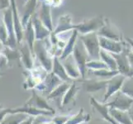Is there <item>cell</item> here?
Masks as SVG:
<instances>
[{
	"label": "cell",
	"mask_w": 133,
	"mask_h": 124,
	"mask_svg": "<svg viewBox=\"0 0 133 124\" xmlns=\"http://www.w3.org/2000/svg\"><path fill=\"white\" fill-rule=\"evenodd\" d=\"M127 58H128V61H129L130 66H131V69L133 70V52H128Z\"/></svg>",
	"instance_id": "obj_36"
},
{
	"label": "cell",
	"mask_w": 133,
	"mask_h": 124,
	"mask_svg": "<svg viewBox=\"0 0 133 124\" xmlns=\"http://www.w3.org/2000/svg\"><path fill=\"white\" fill-rule=\"evenodd\" d=\"M52 120H49L46 118V116L42 115V116H38L35 117L33 124H50V122Z\"/></svg>",
	"instance_id": "obj_31"
},
{
	"label": "cell",
	"mask_w": 133,
	"mask_h": 124,
	"mask_svg": "<svg viewBox=\"0 0 133 124\" xmlns=\"http://www.w3.org/2000/svg\"><path fill=\"white\" fill-rule=\"evenodd\" d=\"M80 40L84 43V47L87 50L89 56L94 59L95 61H98L100 59V45L99 40L95 33L92 32L85 34L80 36Z\"/></svg>",
	"instance_id": "obj_1"
},
{
	"label": "cell",
	"mask_w": 133,
	"mask_h": 124,
	"mask_svg": "<svg viewBox=\"0 0 133 124\" xmlns=\"http://www.w3.org/2000/svg\"><path fill=\"white\" fill-rule=\"evenodd\" d=\"M25 1H26V2H27V1H28V0H25Z\"/></svg>",
	"instance_id": "obj_40"
},
{
	"label": "cell",
	"mask_w": 133,
	"mask_h": 124,
	"mask_svg": "<svg viewBox=\"0 0 133 124\" xmlns=\"http://www.w3.org/2000/svg\"><path fill=\"white\" fill-rule=\"evenodd\" d=\"M76 35H77V31H74V33H73L72 36H70L68 44H66L67 45L65 47V49L63 50V52L61 53V56H59L61 61L65 60L69 56H70V54L73 52V50H74V48H75V40H76Z\"/></svg>",
	"instance_id": "obj_27"
},
{
	"label": "cell",
	"mask_w": 133,
	"mask_h": 124,
	"mask_svg": "<svg viewBox=\"0 0 133 124\" xmlns=\"http://www.w3.org/2000/svg\"><path fill=\"white\" fill-rule=\"evenodd\" d=\"M11 8L12 11L13 26H14V31L17 41V44H21L22 38L24 36V32H23V27H22V24L21 18H19V16H18L17 8L16 6V0H11Z\"/></svg>",
	"instance_id": "obj_10"
},
{
	"label": "cell",
	"mask_w": 133,
	"mask_h": 124,
	"mask_svg": "<svg viewBox=\"0 0 133 124\" xmlns=\"http://www.w3.org/2000/svg\"><path fill=\"white\" fill-rule=\"evenodd\" d=\"M9 111H10V108H6L0 106V123L2 122V121L6 117V115H8L9 113Z\"/></svg>",
	"instance_id": "obj_33"
},
{
	"label": "cell",
	"mask_w": 133,
	"mask_h": 124,
	"mask_svg": "<svg viewBox=\"0 0 133 124\" xmlns=\"http://www.w3.org/2000/svg\"><path fill=\"white\" fill-rule=\"evenodd\" d=\"M79 87L77 86L75 83H73L70 84V87L69 88L67 92L65 93V96H64V99L62 101V106L65 107L66 105H69L70 103H72L73 101H75V98L78 93V90H79Z\"/></svg>",
	"instance_id": "obj_24"
},
{
	"label": "cell",
	"mask_w": 133,
	"mask_h": 124,
	"mask_svg": "<svg viewBox=\"0 0 133 124\" xmlns=\"http://www.w3.org/2000/svg\"><path fill=\"white\" fill-rule=\"evenodd\" d=\"M55 75H57L59 79L64 82H69L70 83L72 81V79H70V76L68 75L67 72L65 70V67L61 64V62L59 61V60L57 56L54 58V61H53V68H52V71Z\"/></svg>",
	"instance_id": "obj_19"
},
{
	"label": "cell",
	"mask_w": 133,
	"mask_h": 124,
	"mask_svg": "<svg viewBox=\"0 0 133 124\" xmlns=\"http://www.w3.org/2000/svg\"><path fill=\"white\" fill-rule=\"evenodd\" d=\"M130 115H131V121H132V123H133V114H131V113H130Z\"/></svg>",
	"instance_id": "obj_39"
},
{
	"label": "cell",
	"mask_w": 133,
	"mask_h": 124,
	"mask_svg": "<svg viewBox=\"0 0 133 124\" xmlns=\"http://www.w3.org/2000/svg\"><path fill=\"white\" fill-rule=\"evenodd\" d=\"M98 34L102 36V37L107 38L112 41H115L120 42L121 41V34L117 30L115 27L110 25H106V26H103L101 27V29L98 32Z\"/></svg>",
	"instance_id": "obj_16"
},
{
	"label": "cell",
	"mask_w": 133,
	"mask_h": 124,
	"mask_svg": "<svg viewBox=\"0 0 133 124\" xmlns=\"http://www.w3.org/2000/svg\"><path fill=\"white\" fill-rule=\"evenodd\" d=\"M3 22L5 23L6 28L8 34V39L6 47L15 50L16 45L17 44V37L15 35L14 26H13V20H12V8H7L3 11Z\"/></svg>",
	"instance_id": "obj_5"
},
{
	"label": "cell",
	"mask_w": 133,
	"mask_h": 124,
	"mask_svg": "<svg viewBox=\"0 0 133 124\" xmlns=\"http://www.w3.org/2000/svg\"><path fill=\"white\" fill-rule=\"evenodd\" d=\"M63 66L65 67L67 74L69 76H70V79H72V80L79 79L81 77L79 70V68H78L77 64L73 56H69L65 60H64Z\"/></svg>",
	"instance_id": "obj_15"
},
{
	"label": "cell",
	"mask_w": 133,
	"mask_h": 124,
	"mask_svg": "<svg viewBox=\"0 0 133 124\" xmlns=\"http://www.w3.org/2000/svg\"><path fill=\"white\" fill-rule=\"evenodd\" d=\"M129 113H131V114H133V104H132V106H131V109H130Z\"/></svg>",
	"instance_id": "obj_38"
},
{
	"label": "cell",
	"mask_w": 133,
	"mask_h": 124,
	"mask_svg": "<svg viewBox=\"0 0 133 124\" xmlns=\"http://www.w3.org/2000/svg\"><path fill=\"white\" fill-rule=\"evenodd\" d=\"M33 51L35 52L36 57L38 58L42 66L47 72H51L53 68V61L54 60L49 56L48 50L45 47L42 41H36L34 44Z\"/></svg>",
	"instance_id": "obj_2"
},
{
	"label": "cell",
	"mask_w": 133,
	"mask_h": 124,
	"mask_svg": "<svg viewBox=\"0 0 133 124\" xmlns=\"http://www.w3.org/2000/svg\"><path fill=\"white\" fill-rule=\"evenodd\" d=\"M103 25V22L101 19H99V18H94V19H92L88 22H85L82 24H79V26H74V27L79 29V31L82 33L89 34L101 28Z\"/></svg>",
	"instance_id": "obj_14"
},
{
	"label": "cell",
	"mask_w": 133,
	"mask_h": 124,
	"mask_svg": "<svg viewBox=\"0 0 133 124\" xmlns=\"http://www.w3.org/2000/svg\"><path fill=\"white\" fill-rule=\"evenodd\" d=\"M26 32H25V36H26V41L27 45H29L31 50L33 53V48H34V44L36 41V35H35V31L32 24V20L31 18L27 22L26 27Z\"/></svg>",
	"instance_id": "obj_23"
},
{
	"label": "cell",
	"mask_w": 133,
	"mask_h": 124,
	"mask_svg": "<svg viewBox=\"0 0 133 124\" xmlns=\"http://www.w3.org/2000/svg\"><path fill=\"white\" fill-rule=\"evenodd\" d=\"M127 54L128 52H127L126 50H122V52L120 54H112V56L117 62L119 74L124 75L127 78H129L133 76V70L130 66L129 61H128Z\"/></svg>",
	"instance_id": "obj_6"
},
{
	"label": "cell",
	"mask_w": 133,
	"mask_h": 124,
	"mask_svg": "<svg viewBox=\"0 0 133 124\" xmlns=\"http://www.w3.org/2000/svg\"><path fill=\"white\" fill-rule=\"evenodd\" d=\"M31 20H32V24L35 31L36 41H42L49 36L50 31L45 27L42 22L40 20V18H37L35 16L33 18H31Z\"/></svg>",
	"instance_id": "obj_17"
},
{
	"label": "cell",
	"mask_w": 133,
	"mask_h": 124,
	"mask_svg": "<svg viewBox=\"0 0 133 124\" xmlns=\"http://www.w3.org/2000/svg\"><path fill=\"white\" fill-rule=\"evenodd\" d=\"M23 105L26 107H31L36 109L46 110V111L53 113L54 114L56 113L55 112V109L48 104L47 101L45 100L42 96H41L37 93V91L35 89L32 90L31 98L28 100H26Z\"/></svg>",
	"instance_id": "obj_7"
},
{
	"label": "cell",
	"mask_w": 133,
	"mask_h": 124,
	"mask_svg": "<svg viewBox=\"0 0 133 124\" xmlns=\"http://www.w3.org/2000/svg\"><path fill=\"white\" fill-rule=\"evenodd\" d=\"M19 56H20V59L22 60V62L23 64L24 67L26 70H32L34 66L32 51L31 50L27 43L22 44L21 48H20Z\"/></svg>",
	"instance_id": "obj_12"
},
{
	"label": "cell",
	"mask_w": 133,
	"mask_h": 124,
	"mask_svg": "<svg viewBox=\"0 0 133 124\" xmlns=\"http://www.w3.org/2000/svg\"><path fill=\"white\" fill-rule=\"evenodd\" d=\"M126 79H127V77L119 74L108 80L107 88H106V94H105L104 99H103V103H105L108 99L111 98L112 95H114L116 93H117L118 91L121 90L122 86Z\"/></svg>",
	"instance_id": "obj_8"
},
{
	"label": "cell",
	"mask_w": 133,
	"mask_h": 124,
	"mask_svg": "<svg viewBox=\"0 0 133 124\" xmlns=\"http://www.w3.org/2000/svg\"><path fill=\"white\" fill-rule=\"evenodd\" d=\"M35 117L32 116H29L26 119H25L24 121H22L20 124H33V121H34Z\"/></svg>",
	"instance_id": "obj_35"
},
{
	"label": "cell",
	"mask_w": 133,
	"mask_h": 124,
	"mask_svg": "<svg viewBox=\"0 0 133 124\" xmlns=\"http://www.w3.org/2000/svg\"><path fill=\"white\" fill-rule=\"evenodd\" d=\"M121 91L133 99V76L127 78L121 88Z\"/></svg>",
	"instance_id": "obj_29"
},
{
	"label": "cell",
	"mask_w": 133,
	"mask_h": 124,
	"mask_svg": "<svg viewBox=\"0 0 133 124\" xmlns=\"http://www.w3.org/2000/svg\"><path fill=\"white\" fill-rule=\"evenodd\" d=\"M88 56L89 55L87 53V50L81 41L77 42L75 45L74 50H73V57H74L78 66V68L79 70L82 79L85 78V74L87 71L86 64L88 62V61H87Z\"/></svg>",
	"instance_id": "obj_4"
},
{
	"label": "cell",
	"mask_w": 133,
	"mask_h": 124,
	"mask_svg": "<svg viewBox=\"0 0 133 124\" xmlns=\"http://www.w3.org/2000/svg\"><path fill=\"white\" fill-rule=\"evenodd\" d=\"M36 0H28L26 3V10L24 12V15L22 17V24L23 28L25 29L27 22H29V20L31 19V16L32 14V12H34V9L36 7Z\"/></svg>",
	"instance_id": "obj_26"
},
{
	"label": "cell",
	"mask_w": 133,
	"mask_h": 124,
	"mask_svg": "<svg viewBox=\"0 0 133 124\" xmlns=\"http://www.w3.org/2000/svg\"><path fill=\"white\" fill-rule=\"evenodd\" d=\"M109 114L120 124H133L130 113L115 108H109Z\"/></svg>",
	"instance_id": "obj_20"
},
{
	"label": "cell",
	"mask_w": 133,
	"mask_h": 124,
	"mask_svg": "<svg viewBox=\"0 0 133 124\" xmlns=\"http://www.w3.org/2000/svg\"><path fill=\"white\" fill-rule=\"evenodd\" d=\"M112 99L108 103H106V105L109 108H115L124 112L130 111L133 104L132 99L128 97L125 94H123L121 90L112 95Z\"/></svg>",
	"instance_id": "obj_3"
},
{
	"label": "cell",
	"mask_w": 133,
	"mask_h": 124,
	"mask_svg": "<svg viewBox=\"0 0 133 124\" xmlns=\"http://www.w3.org/2000/svg\"><path fill=\"white\" fill-rule=\"evenodd\" d=\"M79 83L83 89L88 93H94L102 89H106L108 80H97L92 79H80Z\"/></svg>",
	"instance_id": "obj_9"
},
{
	"label": "cell",
	"mask_w": 133,
	"mask_h": 124,
	"mask_svg": "<svg viewBox=\"0 0 133 124\" xmlns=\"http://www.w3.org/2000/svg\"><path fill=\"white\" fill-rule=\"evenodd\" d=\"M90 103L92 104V106H93L95 109L98 110V112L103 117V118L105 119V120H108L112 124H120L109 114V113H108L109 108L107 106L106 104L103 105L102 103H99L98 101L96 99H94V98L90 99Z\"/></svg>",
	"instance_id": "obj_18"
},
{
	"label": "cell",
	"mask_w": 133,
	"mask_h": 124,
	"mask_svg": "<svg viewBox=\"0 0 133 124\" xmlns=\"http://www.w3.org/2000/svg\"><path fill=\"white\" fill-rule=\"evenodd\" d=\"M11 0H0V9L5 10L7 8H11Z\"/></svg>",
	"instance_id": "obj_34"
},
{
	"label": "cell",
	"mask_w": 133,
	"mask_h": 124,
	"mask_svg": "<svg viewBox=\"0 0 133 124\" xmlns=\"http://www.w3.org/2000/svg\"><path fill=\"white\" fill-rule=\"evenodd\" d=\"M8 39V34L5 23H4L3 20H0V41L3 43L4 45H7Z\"/></svg>",
	"instance_id": "obj_30"
},
{
	"label": "cell",
	"mask_w": 133,
	"mask_h": 124,
	"mask_svg": "<svg viewBox=\"0 0 133 124\" xmlns=\"http://www.w3.org/2000/svg\"><path fill=\"white\" fill-rule=\"evenodd\" d=\"M70 116H58L52 119V122L55 124H65L66 122L70 119Z\"/></svg>",
	"instance_id": "obj_32"
},
{
	"label": "cell",
	"mask_w": 133,
	"mask_h": 124,
	"mask_svg": "<svg viewBox=\"0 0 133 124\" xmlns=\"http://www.w3.org/2000/svg\"><path fill=\"white\" fill-rule=\"evenodd\" d=\"M70 87V84L69 82H63L61 84H59L58 87H56L51 93L49 94L46 98L49 100H54L55 102H56L57 104L59 106V104H62V101L64 99L65 93L69 88Z\"/></svg>",
	"instance_id": "obj_13"
},
{
	"label": "cell",
	"mask_w": 133,
	"mask_h": 124,
	"mask_svg": "<svg viewBox=\"0 0 133 124\" xmlns=\"http://www.w3.org/2000/svg\"><path fill=\"white\" fill-rule=\"evenodd\" d=\"M100 58L103 60V61L106 64L109 70H117V66L115 59L113 58L111 53L105 51L104 50H100ZM118 71V70H117Z\"/></svg>",
	"instance_id": "obj_25"
},
{
	"label": "cell",
	"mask_w": 133,
	"mask_h": 124,
	"mask_svg": "<svg viewBox=\"0 0 133 124\" xmlns=\"http://www.w3.org/2000/svg\"><path fill=\"white\" fill-rule=\"evenodd\" d=\"M40 20L42 22L45 27L50 31H52V22L50 17V5L42 2V5L40 10Z\"/></svg>",
	"instance_id": "obj_21"
},
{
	"label": "cell",
	"mask_w": 133,
	"mask_h": 124,
	"mask_svg": "<svg viewBox=\"0 0 133 124\" xmlns=\"http://www.w3.org/2000/svg\"><path fill=\"white\" fill-rule=\"evenodd\" d=\"M89 119H90V116L89 114H85L84 110L83 108H81V110L76 115L70 117L65 124H80L81 122L89 121Z\"/></svg>",
	"instance_id": "obj_28"
},
{
	"label": "cell",
	"mask_w": 133,
	"mask_h": 124,
	"mask_svg": "<svg viewBox=\"0 0 133 124\" xmlns=\"http://www.w3.org/2000/svg\"><path fill=\"white\" fill-rule=\"evenodd\" d=\"M3 43L2 42V41H0V53H1V51H3V50H4L3 49Z\"/></svg>",
	"instance_id": "obj_37"
},
{
	"label": "cell",
	"mask_w": 133,
	"mask_h": 124,
	"mask_svg": "<svg viewBox=\"0 0 133 124\" xmlns=\"http://www.w3.org/2000/svg\"><path fill=\"white\" fill-rule=\"evenodd\" d=\"M98 40L100 48H102V50H104L105 51H108L111 54H120L122 52V45L118 41L109 40L102 37V36H99Z\"/></svg>",
	"instance_id": "obj_11"
},
{
	"label": "cell",
	"mask_w": 133,
	"mask_h": 124,
	"mask_svg": "<svg viewBox=\"0 0 133 124\" xmlns=\"http://www.w3.org/2000/svg\"><path fill=\"white\" fill-rule=\"evenodd\" d=\"M28 117L29 115L22 113H8L0 124H20Z\"/></svg>",
	"instance_id": "obj_22"
}]
</instances>
